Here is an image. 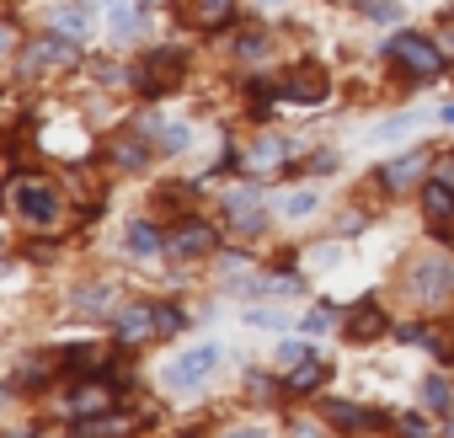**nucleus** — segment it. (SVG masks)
<instances>
[{"instance_id":"nucleus-1","label":"nucleus","mask_w":454,"mask_h":438,"mask_svg":"<svg viewBox=\"0 0 454 438\" xmlns=\"http://www.w3.org/2000/svg\"><path fill=\"white\" fill-rule=\"evenodd\" d=\"M219 342H198V348H187L182 358H171L166 364V390H198L214 369H219Z\"/></svg>"},{"instance_id":"nucleus-2","label":"nucleus","mask_w":454,"mask_h":438,"mask_svg":"<svg viewBox=\"0 0 454 438\" xmlns=\"http://www.w3.org/2000/svg\"><path fill=\"white\" fill-rule=\"evenodd\" d=\"M12 203H17V214L27 219V225H54V214H59L54 187L38 182V176H17L12 182Z\"/></svg>"},{"instance_id":"nucleus-3","label":"nucleus","mask_w":454,"mask_h":438,"mask_svg":"<svg viewBox=\"0 0 454 438\" xmlns=\"http://www.w3.org/2000/svg\"><path fill=\"white\" fill-rule=\"evenodd\" d=\"M390 59H395L406 75H438V70H443L438 49H433L427 38H417V33H401V38H390Z\"/></svg>"},{"instance_id":"nucleus-4","label":"nucleus","mask_w":454,"mask_h":438,"mask_svg":"<svg viewBox=\"0 0 454 438\" xmlns=\"http://www.w3.org/2000/svg\"><path fill=\"white\" fill-rule=\"evenodd\" d=\"M176 75H182V54H171V49H160V54H150V59H139V70H134V86H139L145 97H160L166 86H176Z\"/></svg>"},{"instance_id":"nucleus-5","label":"nucleus","mask_w":454,"mask_h":438,"mask_svg":"<svg viewBox=\"0 0 454 438\" xmlns=\"http://www.w3.org/2000/svg\"><path fill=\"white\" fill-rule=\"evenodd\" d=\"M284 102H305V107L326 102V70H321V65L289 70V75H284Z\"/></svg>"},{"instance_id":"nucleus-6","label":"nucleus","mask_w":454,"mask_h":438,"mask_svg":"<svg viewBox=\"0 0 454 438\" xmlns=\"http://www.w3.org/2000/svg\"><path fill=\"white\" fill-rule=\"evenodd\" d=\"M166 246H171V257H203V252L214 246V225H203V219H187V225H176V231L166 236Z\"/></svg>"},{"instance_id":"nucleus-7","label":"nucleus","mask_w":454,"mask_h":438,"mask_svg":"<svg viewBox=\"0 0 454 438\" xmlns=\"http://www.w3.org/2000/svg\"><path fill=\"white\" fill-rule=\"evenodd\" d=\"M113 332H118V342H145V337H155V305H129V310H118V316H113Z\"/></svg>"},{"instance_id":"nucleus-8","label":"nucleus","mask_w":454,"mask_h":438,"mask_svg":"<svg viewBox=\"0 0 454 438\" xmlns=\"http://www.w3.org/2000/svg\"><path fill=\"white\" fill-rule=\"evenodd\" d=\"M427 176V150H411V155H401V160H390L385 171H380V182L390 187V192H401V187H411V182H422Z\"/></svg>"},{"instance_id":"nucleus-9","label":"nucleus","mask_w":454,"mask_h":438,"mask_svg":"<svg viewBox=\"0 0 454 438\" xmlns=\"http://www.w3.org/2000/svg\"><path fill=\"white\" fill-rule=\"evenodd\" d=\"M449 289H454V268L449 262H422L417 278H411V294L417 300H443Z\"/></svg>"},{"instance_id":"nucleus-10","label":"nucleus","mask_w":454,"mask_h":438,"mask_svg":"<svg viewBox=\"0 0 454 438\" xmlns=\"http://www.w3.org/2000/svg\"><path fill=\"white\" fill-rule=\"evenodd\" d=\"M224 214H231V231L236 236H257L262 231V208H257L252 192H231V198H224Z\"/></svg>"},{"instance_id":"nucleus-11","label":"nucleus","mask_w":454,"mask_h":438,"mask_svg":"<svg viewBox=\"0 0 454 438\" xmlns=\"http://www.w3.org/2000/svg\"><path fill=\"white\" fill-rule=\"evenodd\" d=\"M38 65H75V43H70V38H38V43L27 49V75H33Z\"/></svg>"},{"instance_id":"nucleus-12","label":"nucleus","mask_w":454,"mask_h":438,"mask_svg":"<svg viewBox=\"0 0 454 438\" xmlns=\"http://www.w3.org/2000/svg\"><path fill=\"white\" fill-rule=\"evenodd\" d=\"M422 208L438 225H454V187L449 182H422Z\"/></svg>"},{"instance_id":"nucleus-13","label":"nucleus","mask_w":454,"mask_h":438,"mask_svg":"<svg viewBox=\"0 0 454 438\" xmlns=\"http://www.w3.org/2000/svg\"><path fill=\"white\" fill-rule=\"evenodd\" d=\"M113 406V390L107 385H81L75 395H70V411L75 417H97V411H107Z\"/></svg>"},{"instance_id":"nucleus-14","label":"nucleus","mask_w":454,"mask_h":438,"mask_svg":"<svg viewBox=\"0 0 454 438\" xmlns=\"http://www.w3.org/2000/svg\"><path fill=\"white\" fill-rule=\"evenodd\" d=\"M123 246L134 252V257H155L166 241H160V231L150 225V219H139V225H129V236H123Z\"/></svg>"},{"instance_id":"nucleus-15","label":"nucleus","mask_w":454,"mask_h":438,"mask_svg":"<svg viewBox=\"0 0 454 438\" xmlns=\"http://www.w3.org/2000/svg\"><path fill=\"white\" fill-rule=\"evenodd\" d=\"M54 33H59V38H70V43H75V38H86V33H91V12H81V6L54 12Z\"/></svg>"},{"instance_id":"nucleus-16","label":"nucleus","mask_w":454,"mask_h":438,"mask_svg":"<svg viewBox=\"0 0 454 438\" xmlns=\"http://www.w3.org/2000/svg\"><path fill=\"white\" fill-rule=\"evenodd\" d=\"M236 294H294V278H231Z\"/></svg>"},{"instance_id":"nucleus-17","label":"nucleus","mask_w":454,"mask_h":438,"mask_svg":"<svg viewBox=\"0 0 454 438\" xmlns=\"http://www.w3.org/2000/svg\"><path fill=\"white\" fill-rule=\"evenodd\" d=\"M326 417H332L337 427H348V433H358V427H374V422H380L374 411H358V406H348V401H332V406H326Z\"/></svg>"},{"instance_id":"nucleus-18","label":"nucleus","mask_w":454,"mask_h":438,"mask_svg":"<svg viewBox=\"0 0 454 438\" xmlns=\"http://www.w3.org/2000/svg\"><path fill=\"white\" fill-rule=\"evenodd\" d=\"M380 326H385V316L374 310V300H364V305L353 310V321H348V337H358V342H364V337H374Z\"/></svg>"},{"instance_id":"nucleus-19","label":"nucleus","mask_w":454,"mask_h":438,"mask_svg":"<svg viewBox=\"0 0 454 438\" xmlns=\"http://www.w3.org/2000/svg\"><path fill=\"white\" fill-rule=\"evenodd\" d=\"M321 385H326V364H321V358L289 369V390H321Z\"/></svg>"},{"instance_id":"nucleus-20","label":"nucleus","mask_w":454,"mask_h":438,"mask_svg":"<svg viewBox=\"0 0 454 438\" xmlns=\"http://www.w3.org/2000/svg\"><path fill=\"white\" fill-rule=\"evenodd\" d=\"M107 17H113L107 27H113V38H118V43L139 33V6H123V0H113V12H107Z\"/></svg>"},{"instance_id":"nucleus-21","label":"nucleus","mask_w":454,"mask_h":438,"mask_svg":"<svg viewBox=\"0 0 454 438\" xmlns=\"http://www.w3.org/2000/svg\"><path fill=\"white\" fill-rule=\"evenodd\" d=\"M284 160V139H257L252 150H247V166L252 171H268V166H278Z\"/></svg>"},{"instance_id":"nucleus-22","label":"nucleus","mask_w":454,"mask_h":438,"mask_svg":"<svg viewBox=\"0 0 454 438\" xmlns=\"http://www.w3.org/2000/svg\"><path fill=\"white\" fill-rule=\"evenodd\" d=\"M231 6H236V0H192V22H224V17H231Z\"/></svg>"},{"instance_id":"nucleus-23","label":"nucleus","mask_w":454,"mask_h":438,"mask_svg":"<svg viewBox=\"0 0 454 438\" xmlns=\"http://www.w3.org/2000/svg\"><path fill=\"white\" fill-rule=\"evenodd\" d=\"M155 139H160V150H187L192 129H187V123H160V129H155Z\"/></svg>"},{"instance_id":"nucleus-24","label":"nucleus","mask_w":454,"mask_h":438,"mask_svg":"<svg viewBox=\"0 0 454 438\" xmlns=\"http://www.w3.org/2000/svg\"><path fill=\"white\" fill-rule=\"evenodd\" d=\"M422 401H427L433 411H449V406H454V401H449V379H443V374H433V379L422 385Z\"/></svg>"},{"instance_id":"nucleus-25","label":"nucleus","mask_w":454,"mask_h":438,"mask_svg":"<svg viewBox=\"0 0 454 438\" xmlns=\"http://www.w3.org/2000/svg\"><path fill=\"white\" fill-rule=\"evenodd\" d=\"M123 427H129L123 417H102V422H81L75 433H81V438H113V433H123Z\"/></svg>"},{"instance_id":"nucleus-26","label":"nucleus","mask_w":454,"mask_h":438,"mask_svg":"<svg viewBox=\"0 0 454 438\" xmlns=\"http://www.w3.org/2000/svg\"><path fill=\"white\" fill-rule=\"evenodd\" d=\"M182 326H187V316L176 305H155V332H182Z\"/></svg>"},{"instance_id":"nucleus-27","label":"nucleus","mask_w":454,"mask_h":438,"mask_svg":"<svg viewBox=\"0 0 454 438\" xmlns=\"http://www.w3.org/2000/svg\"><path fill=\"white\" fill-rule=\"evenodd\" d=\"M118 160H123V166H134V171H139V166H145V160H150V155H145V145H139V139H123V145H118Z\"/></svg>"},{"instance_id":"nucleus-28","label":"nucleus","mask_w":454,"mask_h":438,"mask_svg":"<svg viewBox=\"0 0 454 438\" xmlns=\"http://www.w3.org/2000/svg\"><path fill=\"white\" fill-rule=\"evenodd\" d=\"M310 208H316V192H289V198H284V214H289V219H300V214H310Z\"/></svg>"},{"instance_id":"nucleus-29","label":"nucleus","mask_w":454,"mask_h":438,"mask_svg":"<svg viewBox=\"0 0 454 438\" xmlns=\"http://www.w3.org/2000/svg\"><path fill=\"white\" fill-rule=\"evenodd\" d=\"M278 358H284V364H289V369H294V364H310V358H316V353H310V348H305V342H284V348H278Z\"/></svg>"},{"instance_id":"nucleus-30","label":"nucleus","mask_w":454,"mask_h":438,"mask_svg":"<svg viewBox=\"0 0 454 438\" xmlns=\"http://www.w3.org/2000/svg\"><path fill=\"white\" fill-rule=\"evenodd\" d=\"M305 332H310V337L332 332V310H326V305H321V310H310V316H305Z\"/></svg>"},{"instance_id":"nucleus-31","label":"nucleus","mask_w":454,"mask_h":438,"mask_svg":"<svg viewBox=\"0 0 454 438\" xmlns=\"http://www.w3.org/2000/svg\"><path fill=\"white\" fill-rule=\"evenodd\" d=\"M262 49H268V43H262V33H247V38L236 43V54H241V59H257Z\"/></svg>"},{"instance_id":"nucleus-32","label":"nucleus","mask_w":454,"mask_h":438,"mask_svg":"<svg viewBox=\"0 0 454 438\" xmlns=\"http://www.w3.org/2000/svg\"><path fill=\"white\" fill-rule=\"evenodd\" d=\"M247 321H252V326H289V316H284V310H252Z\"/></svg>"},{"instance_id":"nucleus-33","label":"nucleus","mask_w":454,"mask_h":438,"mask_svg":"<svg viewBox=\"0 0 454 438\" xmlns=\"http://www.w3.org/2000/svg\"><path fill=\"white\" fill-rule=\"evenodd\" d=\"M401 438H433L422 417H401Z\"/></svg>"},{"instance_id":"nucleus-34","label":"nucleus","mask_w":454,"mask_h":438,"mask_svg":"<svg viewBox=\"0 0 454 438\" xmlns=\"http://www.w3.org/2000/svg\"><path fill=\"white\" fill-rule=\"evenodd\" d=\"M369 17H374V22H395L401 12L390 6V0H369Z\"/></svg>"},{"instance_id":"nucleus-35","label":"nucleus","mask_w":454,"mask_h":438,"mask_svg":"<svg viewBox=\"0 0 454 438\" xmlns=\"http://www.w3.org/2000/svg\"><path fill=\"white\" fill-rule=\"evenodd\" d=\"M411 129H417V118H390V123H385V139H395V134H411Z\"/></svg>"},{"instance_id":"nucleus-36","label":"nucleus","mask_w":454,"mask_h":438,"mask_svg":"<svg viewBox=\"0 0 454 438\" xmlns=\"http://www.w3.org/2000/svg\"><path fill=\"white\" fill-rule=\"evenodd\" d=\"M289 438H321V427H316V422H294Z\"/></svg>"},{"instance_id":"nucleus-37","label":"nucleus","mask_w":454,"mask_h":438,"mask_svg":"<svg viewBox=\"0 0 454 438\" xmlns=\"http://www.w3.org/2000/svg\"><path fill=\"white\" fill-rule=\"evenodd\" d=\"M224 438H268V433H257V427H236V433H224Z\"/></svg>"},{"instance_id":"nucleus-38","label":"nucleus","mask_w":454,"mask_h":438,"mask_svg":"<svg viewBox=\"0 0 454 438\" xmlns=\"http://www.w3.org/2000/svg\"><path fill=\"white\" fill-rule=\"evenodd\" d=\"M443 123H449V129H454V102H449V107H443Z\"/></svg>"},{"instance_id":"nucleus-39","label":"nucleus","mask_w":454,"mask_h":438,"mask_svg":"<svg viewBox=\"0 0 454 438\" xmlns=\"http://www.w3.org/2000/svg\"><path fill=\"white\" fill-rule=\"evenodd\" d=\"M449 17H454V12H449Z\"/></svg>"}]
</instances>
